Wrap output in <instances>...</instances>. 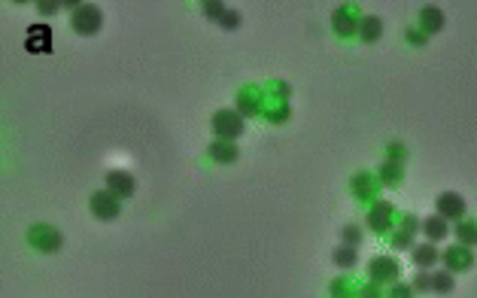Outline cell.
<instances>
[{"instance_id": "cell-13", "label": "cell", "mask_w": 477, "mask_h": 298, "mask_svg": "<svg viewBox=\"0 0 477 298\" xmlns=\"http://www.w3.org/2000/svg\"><path fill=\"white\" fill-rule=\"evenodd\" d=\"M422 234H426V238H429V243H438V241H444L447 234H450V225H447V219L441 216V213L429 216V219H422Z\"/></svg>"}, {"instance_id": "cell-33", "label": "cell", "mask_w": 477, "mask_h": 298, "mask_svg": "<svg viewBox=\"0 0 477 298\" xmlns=\"http://www.w3.org/2000/svg\"><path fill=\"white\" fill-rule=\"evenodd\" d=\"M417 229H422V222H417V219H413V216H404V232H417Z\"/></svg>"}, {"instance_id": "cell-12", "label": "cell", "mask_w": 477, "mask_h": 298, "mask_svg": "<svg viewBox=\"0 0 477 298\" xmlns=\"http://www.w3.org/2000/svg\"><path fill=\"white\" fill-rule=\"evenodd\" d=\"M332 24H334V34H338V37H353V34H359V22H353L350 6L334 10L332 13Z\"/></svg>"}, {"instance_id": "cell-9", "label": "cell", "mask_w": 477, "mask_h": 298, "mask_svg": "<svg viewBox=\"0 0 477 298\" xmlns=\"http://www.w3.org/2000/svg\"><path fill=\"white\" fill-rule=\"evenodd\" d=\"M444 262H447V271L453 274V271H468L474 265V253L468 250V247H450V250H444Z\"/></svg>"}, {"instance_id": "cell-27", "label": "cell", "mask_w": 477, "mask_h": 298, "mask_svg": "<svg viewBox=\"0 0 477 298\" xmlns=\"http://www.w3.org/2000/svg\"><path fill=\"white\" fill-rule=\"evenodd\" d=\"M386 152H390V162H395V164L408 155V152H404V143H390V146H386Z\"/></svg>"}, {"instance_id": "cell-32", "label": "cell", "mask_w": 477, "mask_h": 298, "mask_svg": "<svg viewBox=\"0 0 477 298\" xmlns=\"http://www.w3.org/2000/svg\"><path fill=\"white\" fill-rule=\"evenodd\" d=\"M359 298H386V295H380L377 286H362L359 289Z\"/></svg>"}, {"instance_id": "cell-7", "label": "cell", "mask_w": 477, "mask_h": 298, "mask_svg": "<svg viewBox=\"0 0 477 298\" xmlns=\"http://www.w3.org/2000/svg\"><path fill=\"white\" fill-rule=\"evenodd\" d=\"M392 213H395V210H392L390 201H377V204L368 210V229L377 232V234H383L392 225Z\"/></svg>"}, {"instance_id": "cell-21", "label": "cell", "mask_w": 477, "mask_h": 298, "mask_svg": "<svg viewBox=\"0 0 477 298\" xmlns=\"http://www.w3.org/2000/svg\"><path fill=\"white\" fill-rule=\"evenodd\" d=\"M453 286H456V280H453L450 271H438V274H432V292L447 295V292H453Z\"/></svg>"}, {"instance_id": "cell-1", "label": "cell", "mask_w": 477, "mask_h": 298, "mask_svg": "<svg viewBox=\"0 0 477 298\" xmlns=\"http://www.w3.org/2000/svg\"><path fill=\"white\" fill-rule=\"evenodd\" d=\"M70 24H73V31L79 34V37H92V34H98V31H101V24H104V13H101L94 3H79V6H73Z\"/></svg>"}, {"instance_id": "cell-15", "label": "cell", "mask_w": 477, "mask_h": 298, "mask_svg": "<svg viewBox=\"0 0 477 298\" xmlns=\"http://www.w3.org/2000/svg\"><path fill=\"white\" fill-rule=\"evenodd\" d=\"M380 37H383V19H377V15L359 19V40L362 43H377Z\"/></svg>"}, {"instance_id": "cell-3", "label": "cell", "mask_w": 477, "mask_h": 298, "mask_svg": "<svg viewBox=\"0 0 477 298\" xmlns=\"http://www.w3.org/2000/svg\"><path fill=\"white\" fill-rule=\"evenodd\" d=\"M88 207H92V213L98 216V219H104V222H110V219H116V216H119V210H122V198H116L110 189H104V192H94V195L88 198Z\"/></svg>"}, {"instance_id": "cell-8", "label": "cell", "mask_w": 477, "mask_h": 298, "mask_svg": "<svg viewBox=\"0 0 477 298\" xmlns=\"http://www.w3.org/2000/svg\"><path fill=\"white\" fill-rule=\"evenodd\" d=\"M107 189H110L116 198L125 201V198L134 195L137 183H134V177H131L128 171H110V173H107Z\"/></svg>"}, {"instance_id": "cell-2", "label": "cell", "mask_w": 477, "mask_h": 298, "mask_svg": "<svg viewBox=\"0 0 477 298\" xmlns=\"http://www.w3.org/2000/svg\"><path fill=\"white\" fill-rule=\"evenodd\" d=\"M243 131H246V125H243L241 113H234V110L213 113V134H216V140H234V137H241Z\"/></svg>"}, {"instance_id": "cell-22", "label": "cell", "mask_w": 477, "mask_h": 298, "mask_svg": "<svg viewBox=\"0 0 477 298\" xmlns=\"http://www.w3.org/2000/svg\"><path fill=\"white\" fill-rule=\"evenodd\" d=\"M341 241L347 243V247H359V241H362V232L356 229V225H343V229H341Z\"/></svg>"}, {"instance_id": "cell-11", "label": "cell", "mask_w": 477, "mask_h": 298, "mask_svg": "<svg viewBox=\"0 0 477 298\" xmlns=\"http://www.w3.org/2000/svg\"><path fill=\"white\" fill-rule=\"evenodd\" d=\"M210 159H213L216 164H232V162H237V155H241V149H237L232 140H213L210 143Z\"/></svg>"}, {"instance_id": "cell-29", "label": "cell", "mask_w": 477, "mask_h": 298, "mask_svg": "<svg viewBox=\"0 0 477 298\" xmlns=\"http://www.w3.org/2000/svg\"><path fill=\"white\" fill-rule=\"evenodd\" d=\"M332 295H334V298H353L350 286L343 283V280H334V283H332Z\"/></svg>"}, {"instance_id": "cell-30", "label": "cell", "mask_w": 477, "mask_h": 298, "mask_svg": "<svg viewBox=\"0 0 477 298\" xmlns=\"http://www.w3.org/2000/svg\"><path fill=\"white\" fill-rule=\"evenodd\" d=\"M408 43H413V46H426L429 34H417V28H408Z\"/></svg>"}, {"instance_id": "cell-23", "label": "cell", "mask_w": 477, "mask_h": 298, "mask_svg": "<svg viewBox=\"0 0 477 298\" xmlns=\"http://www.w3.org/2000/svg\"><path fill=\"white\" fill-rule=\"evenodd\" d=\"M413 292H432V274L429 271H420V274H413Z\"/></svg>"}, {"instance_id": "cell-18", "label": "cell", "mask_w": 477, "mask_h": 298, "mask_svg": "<svg viewBox=\"0 0 477 298\" xmlns=\"http://www.w3.org/2000/svg\"><path fill=\"white\" fill-rule=\"evenodd\" d=\"M353 192H356L359 198H374L377 183L371 180V173H356V177H353Z\"/></svg>"}, {"instance_id": "cell-6", "label": "cell", "mask_w": 477, "mask_h": 298, "mask_svg": "<svg viewBox=\"0 0 477 298\" xmlns=\"http://www.w3.org/2000/svg\"><path fill=\"white\" fill-rule=\"evenodd\" d=\"M438 204V213L444 219H462L465 216V198L459 195V192H441L435 198Z\"/></svg>"}, {"instance_id": "cell-28", "label": "cell", "mask_w": 477, "mask_h": 298, "mask_svg": "<svg viewBox=\"0 0 477 298\" xmlns=\"http://www.w3.org/2000/svg\"><path fill=\"white\" fill-rule=\"evenodd\" d=\"M37 10H40L43 15H55V13L61 10V3H58V0H40Z\"/></svg>"}, {"instance_id": "cell-19", "label": "cell", "mask_w": 477, "mask_h": 298, "mask_svg": "<svg viewBox=\"0 0 477 298\" xmlns=\"http://www.w3.org/2000/svg\"><path fill=\"white\" fill-rule=\"evenodd\" d=\"M332 262L338 268H353L359 262V253H356V247H347V243H343V247H338L332 253Z\"/></svg>"}, {"instance_id": "cell-5", "label": "cell", "mask_w": 477, "mask_h": 298, "mask_svg": "<svg viewBox=\"0 0 477 298\" xmlns=\"http://www.w3.org/2000/svg\"><path fill=\"white\" fill-rule=\"evenodd\" d=\"M28 241H31L40 253H58L61 243H64L61 232H55L52 225H34V229L28 232Z\"/></svg>"}, {"instance_id": "cell-20", "label": "cell", "mask_w": 477, "mask_h": 298, "mask_svg": "<svg viewBox=\"0 0 477 298\" xmlns=\"http://www.w3.org/2000/svg\"><path fill=\"white\" fill-rule=\"evenodd\" d=\"M255 94H259V92H255V89H250V92H241V94H237V113H241V116H243V113H246V116H255V113H259V101H255Z\"/></svg>"}, {"instance_id": "cell-26", "label": "cell", "mask_w": 477, "mask_h": 298, "mask_svg": "<svg viewBox=\"0 0 477 298\" xmlns=\"http://www.w3.org/2000/svg\"><path fill=\"white\" fill-rule=\"evenodd\" d=\"M411 295H413V286L392 283V289H390V295H386V298H411Z\"/></svg>"}, {"instance_id": "cell-17", "label": "cell", "mask_w": 477, "mask_h": 298, "mask_svg": "<svg viewBox=\"0 0 477 298\" xmlns=\"http://www.w3.org/2000/svg\"><path fill=\"white\" fill-rule=\"evenodd\" d=\"M453 232H456L459 243H465V247H477V222L474 219H459V225Z\"/></svg>"}, {"instance_id": "cell-10", "label": "cell", "mask_w": 477, "mask_h": 298, "mask_svg": "<svg viewBox=\"0 0 477 298\" xmlns=\"http://www.w3.org/2000/svg\"><path fill=\"white\" fill-rule=\"evenodd\" d=\"M444 13H441L438 10V6H422V10H420V31L422 34H429V37H432V34H438V31H444Z\"/></svg>"}, {"instance_id": "cell-4", "label": "cell", "mask_w": 477, "mask_h": 298, "mask_svg": "<svg viewBox=\"0 0 477 298\" xmlns=\"http://www.w3.org/2000/svg\"><path fill=\"white\" fill-rule=\"evenodd\" d=\"M368 274L374 283H395V280L401 277V265H399V259H392V256H380V259L368 262Z\"/></svg>"}, {"instance_id": "cell-14", "label": "cell", "mask_w": 477, "mask_h": 298, "mask_svg": "<svg viewBox=\"0 0 477 298\" xmlns=\"http://www.w3.org/2000/svg\"><path fill=\"white\" fill-rule=\"evenodd\" d=\"M411 259H413V265L417 268L426 271L441 259V250H435V243H417V247L411 250Z\"/></svg>"}, {"instance_id": "cell-31", "label": "cell", "mask_w": 477, "mask_h": 298, "mask_svg": "<svg viewBox=\"0 0 477 298\" xmlns=\"http://www.w3.org/2000/svg\"><path fill=\"white\" fill-rule=\"evenodd\" d=\"M219 24H222V28H228V31H234L237 24H241V15H237V13H225V19L219 22Z\"/></svg>"}, {"instance_id": "cell-25", "label": "cell", "mask_w": 477, "mask_h": 298, "mask_svg": "<svg viewBox=\"0 0 477 298\" xmlns=\"http://www.w3.org/2000/svg\"><path fill=\"white\" fill-rule=\"evenodd\" d=\"M392 247H399V250H413V243H411V232H399V234H392Z\"/></svg>"}, {"instance_id": "cell-16", "label": "cell", "mask_w": 477, "mask_h": 298, "mask_svg": "<svg viewBox=\"0 0 477 298\" xmlns=\"http://www.w3.org/2000/svg\"><path fill=\"white\" fill-rule=\"evenodd\" d=\"M380 186H401V180H404V173H401V164H395V162H383L380 164Z\"/></svg>"}, {"instance_id": "cell-24", "label": "cell", "mask_w": 477, "mask_h": 298, "mask_svg": "<svg viewBox=\"0 0 477 298\" xmlns=\"http://www.w3.org/2000/svg\"><path fill=\"white\" fill-rule=\"evenodd\" d=\"M204 13L210 15V19H216V22H222V19H225V13H228V10H225V6H222V3H204Z\"/></svg>"}]
</instances>
